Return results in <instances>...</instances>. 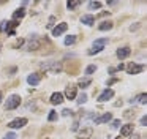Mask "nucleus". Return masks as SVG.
Returning <instances> with one entry per match:
<instances>
[{
	"mask_svg": "<svg viewBox=\"0 0 147 139\" xmlns=\"http://www.w3.org/2000/svg\"><path fill=\"white\" fill-rule=\"evenodd\" d=\"M130 52H131L130 47H128V46H123V47H120V49H117V52H115V54H117V57H119L120 60H123V59H127V57L130 55Z\"/></svg>",
	"mask_w": 147,
	"mask_h": 139,
	"instance_id": "11",
	"label": "nucleus"
},
{
	"mask_svg": "<svg viewBox=\"0 0 147 139\" xmlns=\"http://www.w3.org/2000/svg\"><path fill=\"white\" fill-rule=\"evenodd\" d=\"M41 43H43V41L38 38V35H33V36L29 40V43H27V47H26V49H27V51H36V49H40Z\"/></svg>",
	"mask_w": 147,
	"mask_h": 139,
	"instance_id": "4",
	"label": "nucleus"
},
{
	"mask_svg": "<svg viewBox=\"0 0 147 139\" xmlns=\"http://www.w3.org/2000/svg\"><path fill=\"white\" fill-rule=\"evenodd\" d=\"M48 120H49V122L57 120V112H55V111H51V112H49V115H48Z\"/></svg>",
	"mask_w": 147,
	"mask_h": 139,
	"instance_id": "27",
	"label": "nucleus"
},
{
	"mask_svg": "<svg viewBox=\"0 0 147 139\" xmlns=\"http://www.w3.org/2000/svg\"><path fill=\"white\" fill-rule=\"evenodd\" d=\"M130 103L131 104H134V103H139V104H146L147 103V93H141V95H138L134 100H130Z\"/></svg>",
	"mask_w": 147,
	"mask_h": 139,
	"instance_id": "16",
	"label": "nucleus"
},
{
	"mask_svg": "<svg viewBox=\"0 0 147 139\" xmlns=\"http://www.w3.org/2000/svg\"><path fill=\"white\" fill-rule=\"evenodd\" d=\"M41 68L45 70V71L55 73V74H57V73H60V71H62V68H63V66H62V62H54V60H52V62L41 63Z\"/></svg>",
	"mask_w": 147,
	"mask_h": 139,
	"instance_id": "2",
	"label": "nucleus"
},
{
	"mask_svg": "<svg viewBox=\"0 0 147 139\" xmlns=\"http://www.w3.org/2000/svg\"><path fill=\"white\" fill-rule=\"evenodd\" d=\"M68 28V24L67 22H60V24H57L54 28H52V36H60L62 33H65Z\"/></svg>",
	"mask_w": 147,
	"mask_h": 139,
	"instance_id": "7",
	"label": "nucleus"
},
{
	"mask_svg": "<svg viewBox=\"0 0 147 139\" xmlns=\"http://www.w3.org/2000/svg\"><path fill=\"white\" fill-rule=\"evenodd\" d=\"M19 104H21V96H19V95H11V96L7 100V103H5V109H7V111L16 109Z\"/></svg>",
	"mask_w": 147,
	"mask_h": 139,
	"instance_id": "3",
	"label": "nucleus"
},
{
	"mask_svg": "<svg viewBox=\"0 0 147 139\" xmlns=\"http://www.w3.org/2000/svg\"><path fill=\"white\" fill-rule=\"evenodd\" d=\"M24 16H26V9H24V8H19V9H16V11H14V14H13V21L16 22L18 19L21 21V19L24 18Z\"/></svg>",
	"mask_w": 147,
	"mask_h": 139,
	"instance_id": "18",
	"label": "nucleus"
},
{
	"mask_svg": "<svg viewBox=\"0 0 147 139\" xmlns=\"http://www.w3.org/2000/svg\"><path fill=\"white\" fill-rule=\"evenodd\" d=\"M144 68H146V65H138V63L131 62L127 66V71H128V74H139V73L144 71Z\"/></svg>",
	"mask_w": 147,
	"mask_h": 139,
	"instance_id": "6",
	"label": "nucleus"
},
{
	"mask_svg": "<svg viewBox=\"0 0 147 139\" xmlns=\"http://www.w3.org/2000/svg\"><path fill=\"white\" fill-rule=\"evenodd\" d=\"M115 82H117V79H109V81H108V87H109V85H112V84H115Z\"/></svg>",
	"mask_w": 147,
	"mask_h": 139,
	"instance_id": "34",
	"label": "nucleus"
},
{
	"mask_svg": "<svg viewBox=\"0 0 147 139\" xmlns=\"http://www.w3.org/2000/svg\"><path fill=\"white\" fill-rule=\"evenodd\" d=\"M90 84H92V81H90V79H81L78 85H79L81 88H86V87H89Z\"/></svg>",
	"mask_w": 147,
	"mask_h": 139,
	"instance_id": "22",
	"label": "nucleus"
},
{
	"mask_svg": "<svg viewBox=\"0 0 147 139\" xmlns=\"http://www.w3.org/2000/svg\"><path fill=\"white\" fill-rule=\"evenodd\" d=\"M71 114H73V111H71V109H63V111H62V115H63V117H68V115H71Z\"/></svg>",
	"mask_w": 147,
	"mask_h": 139,
	"instance_id": "29",
	"label": "nucleus"
},
{
	"mask_svg": "<svg viewBox=\"0 0 147 139\" xmlns=\"http://www.w3.org/2000/svg\"><path fill=\"white\" fill-rule=\"evenodd\" d=\"M108 5L109 6H115V5H117V2H108Z\"/></svg>",
	"mask_w": 147,
	"mask_h": 139,
	"instance_id": "36",
	"label": "nucleus"
},
{
	"mask_svg": "<svg viewBox=\"0 0 147 139\" xmlns=\"http://www.w3.org/2000/svg\"><path fill=\"white\" fill-rule=\"evenodd\" d=\"M76 43V36L74 35H70V36L65 38V46H71V44Z\"/></svg>",
	"mask_w": 147,
	"mask_h": 139,
	"instance_id": "21",
	"label": "nucleus"
},
{
	"mask_svg": "<svg viewBox=\"0 0 147 139\" xmlns=\"http://www.w3.org/2000/svg\"><path fill=\"white\" fill-rule=\"evenodd\" d=\"M65 96H67L68 100H74V98H76V85H68V87L65 88Z\"/></svg>",
	"mask_w": 147,
	"mask_h": 139,
	"instance_id": "13",
	"label": "nucleus"
},
{
	"mask_svg": "<svg viewBox=\"0 0 147 139\" xmlns=\"http://www.w3.org/2000/svg\"><path fill=\"white\" fill-rule=\"evenodd\" d=\"M76 101H78V104H84L87 101V93H81L79 96H78Z\"/></svg>",
	"mask_w": 147,
	"mask_h": 139,
	"instance_id": "25",
	"label": "nucleus"
},
{
	"mask_svg": "<svg viewBox=\"0 0 147 139\" xmlns=\"http://www.w3.org/2000/svg\"><path fill=\"white\" fill-rule=\"evenodd\" d=\"M62 101H63V93H60V92H55V93L51 95V103H52V104H60Z\"/></svg>",
	"mask_w": 147,
	"mask_h": 139,
	"instance_id": "15",
	"label": "nucleus"
},
{
	"mask_svg": "<svg viewBox=\"0 0 147 139\" xmlns=\"http://www.w3.org/2000/svg\"><path fill=\"white\" fill-rule=\"evenodd\" d=\"M111 119H112L111 112H106V114H103V115L96 117V119L93 120V122H95V125H101V123H108Z\"/></svg>",
	"mask_w": 147,
	"mask_h": 139,
	"instance_id": "10",
	"label": "nucleus"
},
{
	"mask_svg": "<svg viewBox=\"0 0 147 139\" xmlns=\"http://www.w3.org/2000/svg\"><path fill=\"white\" fill-rule=\"evenodd\" d=\"M3 139H16V134H14V133H7V136H5Z\"/></svg>",
	"mask_w": 147,
	"mask_h": 139,
	"instance_id": "31",
	"label": "nucleus"
},
{
	"mask_svg": "<svg viewBox=\"0 0 147 139\" xmlns=\"http://www.w3.org/2000/svg\"><path fill=\"white\" fill-rule=\"evenodd\" d=\"M81 3H82L81 0H74V2H68V3H67V8H68V9H74V8H78V6L81 5Z\"/></svg>",
	"mask_w": 147,
	"mask_h": 139,
	"instance_id": "20",
	"label": "nucleus"
},
{
	"mask_svg": "<svg viewBox=\"0 0 147 139\" xmlns=\"http://www.w3.org/2000/svg\"><path fill=\"white\" fill-rule=\"evenodd\" d=\"M95 71H96V66L95 65H89L86 68V74H93Z\"/></svg>",
	"mask_w": 147,
	"mask_h": 139,
	"instance_id": "26",
	"label": "nucleus"
},
{
	"mask_svg": "<svg viewBox=\"0 0 147 139\" xmlns=\"http://www.w3.org/2000/svg\"><path fill=\"white\" fill-rule=\"evenodd\" d=\"M141 125H142V126H146V125H147V115L141 117Z\"/></svg>",
	"mask_w": 147,
	"mask_h": 139,
	"instance_id": "33",
	"label": "nucleus"
},
{
	"mask_svg": "<svg viewBox=\"0 0 147 139\" xmlns=\"http://www.w3.org/2000/svg\"><path fill=\"white\" fill-rule=\"evenodd\" d=\"M0 103H2V92H0Z\"/></svg>",
	"mask_w": 147,
	"mask_h": 139,
	"instance_id": "37",
	"label": "nucleus"
},
{
	"mask_svg": "<svg viewBox=\"0 0 147 139\" xmlns=\"http://www.w3.org/2000/svg\"><path fill=\"white\" fill-rule=\"evenodd\" d=\"M112 96H114V90H112V88H106V90H103L101 95L98 96V101L100 103H105V101L111 100Z\"/></svg>",
	"mask_w": 147,
	"mask_h": 139,
	"instance_id": "8",
	"label": "nucleus"
},
{
	"mask_svg": "<svg viewBox=\"0 0 147 139\" xmlns=\"http://www.w3.org/2000/svg\"><path fill=\"white\" fill-rule=\"evenodd\" d=\"M98 28H100L101 32L111 30V28H112V22H109V21H105V22H101V24L98 25Z\"/></svg>",
	"mask_w": 147,
	"mask_h": 139,
	"instance_id": "19",
	"label": "nucleus"
},
{
	"mask_svg": "<svg viewBox=\"0 0 147 139\" xmlns=\"http://www.w3.org/2000/svg\"><path fill=\"white\" fill-rule=\"evenodd\" d=\"M26 125H27V119H26V117H21V119H14V120H11V122L8 123V126H10L11 130L24 128Z\"/></svg>",
	"mask_w": 147,
	"mask_h": 139,
	"instance_id": "5",
	"label": "nucleus"
},
{
	"mask_svg": "<svg viewBox=\"0 0 147 139\" xmlns=\"http://www.w3.org/2000/svg\"><path fill=\"white\" fill-rule=\"evenodd\" d=\"M103 3L101 2H90L89 3V9H100Z\"/></svg>",
	"mask_w": 147,
	"mask_h": 139,
	"instance_id": "23",
	"label": "nucleus"
},
{
	"mask_svg": "<svg viewBox=\"0 0 147 139\" xmlns=\"http://www.w3.org/2000/svg\"><path fill=\"white\" fill-rule=\"evenodd\" d=\"M123 68H125V65H123V63H119V65L115 66V68H109V74H114L115 71H122Z\"/></svg>",
	"mask_w": 147,
	"mask_h": 139,
	"instance_id": "24",
	"label": "nucleus"
},
{
	"mask_svg": "<svg viewBox=\"0 0 147 139\" xmlns=\"http://www.w3.org/2000/svg\"><path fill=\"white\" fill-rule=\"evenodd\" d=\"M108 44V38H98V40H95L93 41V44H92V47L89 49V55H93V54H98V52H101L103 49H105V46Z\"/></svg>",
	"mask_w": 147,
	"mask_h": 139,
	"instance_id": "1",
	"label": "nucleus"
},
{
	"mask_svg": "<svg viewBox=\"0 0 147 139\" xmlns=\"http://www.w3.org/2000/svg\"><path fill=\"white\" fill-rule=\"evenodd\" d=\"M92 134H93V128L89 126V128H84V130H81V131L78 133V139H90Z\"/></svg>",
	"mask_w": 147,
	"mask_h": 139,
	"instance_id": "9",
	"label": "nucleus"
},
{
	"mask_svg": "<svg viewBox=\"0 0 147 139\" xmlns=\"http://www.w3.org/2000/svg\"><path fill=\"white\" fill-rule=\"evenodd\" d=\"M120 126V120H112V128H119Z\"/></svg>",
	"mask_w": 147,
	"mask_h": 139,
	"instance_id": "32",
	"label": "nucleus"
},
{
	"mask_svg": "<svg viewBox=\"0 0 147 139\" xmlns=\"http://www.w3.org/2000/svg\"><path fill=\"white\" fill-rule=\"evenodd\" d=\"M114 139H120V136H119V138H114Z\"/></svg>",
	"mask_w": 147,
	"mask_h": 139,
	"instance_id": "38",
	"label": "nucleus"
},
{
	"mask_svg": "<svg viewBox=\"0 0 147 139\" xmlns=\"http://www.w3.org/2000/svg\"><path fill=\"white\" fill-rule=\"evenodd\" d=\"M81 22L86 24V25H93V24H95V18H93L92 14H86V16L81 18Z\"/></svg>",
	"mask_w": 147,
	"mask_h": 139,
	"instance_id": "17",
	"label": "nucleus"
},
{
	"mask_svg": "<svg viewBox=\"0 0 147 139\" xmlns=\"http://www.w3.org/2000/svg\"><path fill=\"white\" fill-rule=\"evenodd\" d=\"M40 81H41V74H40V73H33V74H30L29 78H27V82H29L30 85H38Z\"/></svg>",
	"mask_w": 147,
	"mask_h": 139,
	"instance_id": "12",
	"label": "nucleus"
},
{
	"mask_svg": "<svg viewBox=\"0 0 147 139\" xmlns=\"http://www.w3.org/2000/svg\"><path fill=\"white\" fill-rule=\"evenodd\" d=\"M54 22H55V18H54V16H51V18H49V22H48V28L54 27Z\"/></svg>",
	"mask_w": 147,
	"mask_h": 139,
	"instance_id": "28",
	"label": "nucleus"
},
{
	"mask_svg": "<svg viewBox=\"0 0 147 139\" xmlns=\"http://www.w3.org/2000/svg\"><path fill=\"white\" fill-rule=\"evenodd\" d=\"M131 139H141L139 134H131Z\"/></svg>",
	"mask_w": 147,
	"mask_h": 139,
	"instance_id": "35",
	"label": "nucleus"
},
{
	"mask_svg": "<svg viewBox=\"0 0 147 139\" xmlns=\"http://www.w3.org/2000/svg\"><path fill=\"white\" fill-rule=\"evenodd\" d=\"M133 123H127V125H123L120 128V136H130L131 133H133Z\"/></svg>",
	"mask_w": 147,
	"mask_h": 139,
	"instance_id": "14",
	"label": "nucleus"
},
{
	"mask_svg": "<svg viewBox=\"0 0 147 139\" xmlns=\"http://www.w3.org/2000/svg\"><path fill=\"white\" fill-rule=\"evenodd\" d=\"M78 126H79V120H74V122H73V126H71V131H76Z\"/></svg>",
	"mask_w": 147,
	"mask_h": 139,
	"instance_id": "30",
	"label": "nucleus"
}]
</instances>
